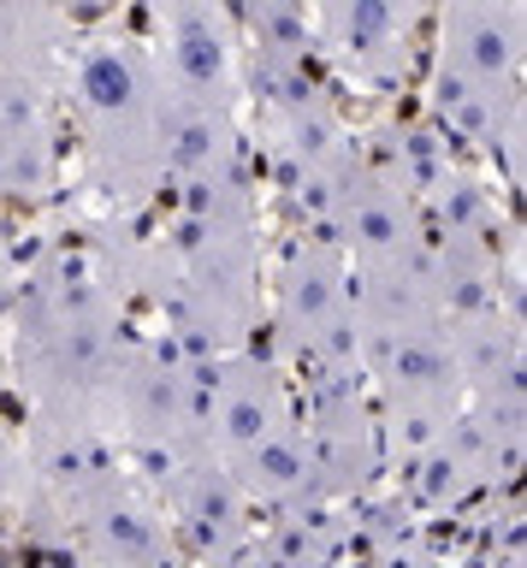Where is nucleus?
I'll use <instances>...</instances> for the list:
<instances>
[{
  "instance_id": "obj_4",
  "label": "nucleus",
  "mask_w": 527,
  "mask_h": 568,
  "mask_svg": "<svg viewBox=\"0 0 527 568\" xmlns=\"http://www.w3.org/2000/svg\"><path fill=\"white\" fill-rule=\"evenodd\" d=\"M261 320L273 332V355L291 373V385L338 379V373H362L356 355V314H349V266L344 248L303 231L285 255L267 266V302Z\"/></svg>"
},
{
  "instance_id": "obj_1",
  "label": "nucleus",
  "mask_w": 527,
  "mask_h": 568,
  "mask_svg": "<svg viewBox=\"0 0 527 568\" xmlns=\"http://www.w3.org/2000/svg\"><path fill=\"white\" fill-rule=\"evenodd\" d=\"M125 337V284L95 255H48L19 273L7 296V362L24 390V426H108Z\"/></svg>"
},
{
  "instance_id": "obj_9",
  "label": "nucleus",
  "mask_w": 527,
  "mask_h": 568,
  "mask_svg": "<svg viewBox=\"0 0 527 568\" xmlns=\"http://www.w3.org/2000/svg\"><path fill=\"white\" fill-rule=\"evenodd\" d=\"M154 497H161V509H166L172 545H184L196 562L232 568L243 550H250V515L255 509L214 450L190 456L166 479H154Z\"/></svg>"
},
{
  "instance_id": "obj_6",
  "label": "nucleus",
  "mask_w": 527,
  "mask_h": 568,
  "mask_svg": "<svg viewBox=\"0 0 527 568\" xmlns=\"http://www.w3.org/2000/svg\"><path fill=\"white\" fill-rule=\"evenodd\" d=\"M291 433H296V385L278 367V355L261 349L255 337L237 349H220L207 362V450L237 474L250 456L273 450Z\"/></svg>"
},
{
  "instance_id": "obj_10",
  "label": "nucleus",
  "mask_w": 527,
  "mask_h": 568,
  "mask_svg": "<svg viewBox=\"0 0 527 568\" xmlns=\"http://www.w3.org/2000/svg\"><path fill=\"white\" fill-rule=\"evenodd\" d=\"M54 190V89L0 71V195L37 202Z\"/></svg>"
},
{
  "instance_id": "obj_11",
  "label": "nucleus",
  "mask_w": 527,
  "mask_h": 568,
  "mask_svg": "<svg viewBox=\"0 0 527 568\" xmlns=\"http://www.w3.org/2000/svg\"><path fill=\"white\" fill-rule=\"evenodd\" d=\"M78 48V18L60 0H0V71L60 89Z\"/></svg>"
},
{
  "instance_id": "obj_5",
  "label": "nucleus",
  "mask_w": 527,
  "mask_h": 568,
  "mask_svg": "<svg viewBox=\"0 0 527 568\" xmlns=\"http://www.w3.org/2000/svg\"><path fill=\"white\" fill-rule=\"evenodd\" d=\"M48 527L60 532L65 557L78 568H166L172 527L154 486L131 468L125 456L101 462L65 491L30 504Z\"/></svg>"
},
{
  "instance_id": "obj_7",
  "label": "nucleus",
  "mask_w": 527,
  "mask_h": 568,
  "mask_svg": "<svg viewBox=\"0 0 527 568\" xmlns=\"http://www.w3.org/2000/svg\"><path fill=\"white\" fill-rule=\"evenodd\" d=\"M296 420H303V444L314 462V497L321 504H349L374 486L379 474V426L374 403H367L362 373H338V379L296 385Z\"/></svg>"
},
{
  "instance_id": "obj_12",
  "label": "nucleus",
  "mask_w": 527,
  "mask_h": 568,
  "mask_svg": "<svg viewBox=\"0 0 527 568\" xmlns=\"http://www.w3.org/2000/svg\"><path fill=\"white\" fill-rule=\"evenodd\" d=\"M24 491H30V462H24V433L0 415V515L24 509Z\"/></svg>"
},
{
  "instance_id": "obj_3",
  "label": "nucleus",
  "mask_w": 527,
  "mask_h": 568,
  "mask_svg": "<svg viewBox=\"0 0 527 568\" xmlns=\"http://www.w3.org/2000/svg\"><path fill=\"white\" fill-rule=\"evenodd\" d=\"M433 113L491 160H521V0H438Z\"/></svg>"
},
{
  "instance_id": "obj_8",
  "label": "nucleus",
  "mask_w": 527,
  "mask_h": 568,
  "mask_svg": "<svg viewBox=\"0 0 527 568\" xmlns=\"http://www.w3.org/2000/svg\"><path fill=\"white\" fill-rule=\"evenodd\" d=\"M433 0H308V42L356 89H397Z\"/></svg>"
},
{
  "instance_id": "obj_13",
  "label": "nucleus",
  "mask_w": 527,
  "mask_h": 568,
  "mask_svg": "<svg viewBox=\"0 0 527 568\" xmlns=\"http://www.w3.org/2000/svg\"><path fill=\"white\" fill-rule=\"evenodd\" d=\"M12 284H19V255H12V243L0 237V308H7V296H12Z\"/></svg>"
},
{
  "instance_id": "obj_2",
  "label": "nucleus",
  "mask_w": 527,
  "mask_h": 568,
  "mask_svg": "<svg viewBox=\"0 0 527 568\" xmlns=\"http://www.w3.org/2000/svg\"><path fill=\"white\" fill-rule=\"evenodd\" d=\"M65 106L95 184L119 207H149L166 195V78L149 36L95 30L65 60Z\"/></svg>"
}]
</instances>
